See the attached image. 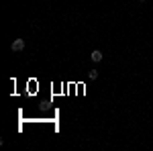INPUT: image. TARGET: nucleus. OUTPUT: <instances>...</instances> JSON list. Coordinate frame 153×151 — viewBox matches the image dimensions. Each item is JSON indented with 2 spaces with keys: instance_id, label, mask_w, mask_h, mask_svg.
<instances>
[{
  "instance_id": "obj_3",
  "label": "nucleus",
  "mask_w": 153,
  "mask_h": 151,
  "mask_svg": "<svg viewBox=\"0 0 153 151\" xmlns=\"http://www.w3.org/2000/svg\"><path fill=\"white\" fill-rule=\"evenodd\" d=\"M88 78H90V80H96V78H98V71H96V70H92V71H90V76H88Z\"/></svg>"
},
{
  "instance_id": "obj_1",
  "label": "nucleus",
  "mask_w": 153,
  "mask_h": 151,
  "mask_svg": "<svg viewBox=\"0 0 153 151\" xmlns=\"http://www.w3.org/2000/svg\"><path fill=\"white\" fill-rule=\"evenodd\" d=\"M10 49H12V51H23V49H25V41H23V39H14L12 45H10Z\"/></svg>"
},
{
  "instance_id": "obj_2",
  "label": "nucleus",
  "mask_w": 153,
  "mask_h": 151,
  "mask_svg": "<svg viewBox=\"0 0 153 151\" xmlns=\"http://www.w3.org/2000/svg\"><path fill=\"white\" fill-rule=\"evenodd\" d=\"M90 57H92V61H100V59H102V51H100V49H94Z\"/></svg>"
},
{
  "instance_id": "obj_4",
  "label": "nucleus",
  "mask_w": 153,
  "mask_h": 151,
  "mask_svg": "<svg viewBox=\"0 0 153 151\" xmlns=\"http://www.w3.org/2000/svg\"><path fill=\"white\" fill-rule=\"evenodd\" d=\"M141 2H145V0H141Z\"/></svg>"
}]
</instances>
